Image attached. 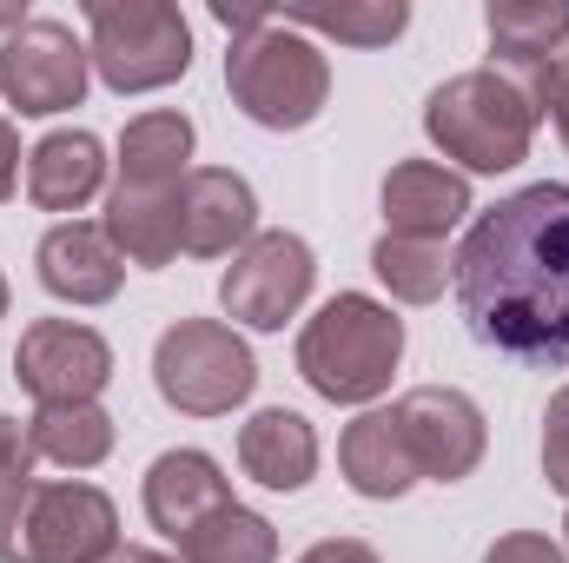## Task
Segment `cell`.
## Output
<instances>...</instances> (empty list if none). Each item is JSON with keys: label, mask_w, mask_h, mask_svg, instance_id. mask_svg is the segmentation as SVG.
Instances as JSON below:
<instances>
[{"label": "cell", "mask_w": 569, "mask_h": 563, "mask_svg": "<svg viewBox=\"0 0 569 563\" xmlns=\"http://www.w3.org/2000/svg\"><path fill=\"white\" fill-rule=\"evenodd\" d=\"M477 345L517 365H569V186L543 179L497 199L450 259Z\"/></svg>", "instance_id": "cell-1"}, {"label": "cell", "mask_w": 569, "mask_h": 563, "mask_svg": "<svg viewBox=\"0 0 569 563\" xmlns=\"http://www.w3.org/2000/svg\"><path fill=\"white\" fill-rule=\"evenodd\" d=\"M405 358V318L371 292H338L298 332V372L331 405H371Z\"/></svg>", "instance_id": "cell-2"}, {"label": "cell", "mask_w": 569, "mask_h": 563, "mask_svg": "<svg viewBox=\"0 0 569 563\" xmlns=\"http://www.w3.org/2000/svg\"><path fill=\"white\" fill-rule=\"evenodd\" d=\"M425 134L463 172H510L537 140V93L497 67H470L425 100Z\"/></svg>", "instance_id": "cell-3"}, {"label": "cell", "mask_w": 569, "mask_h": 563, "mask_svg": "<svg viewBox=\"0 0 569 563\" xmlns=\"http://www.w3.org/2000/svg\"><path fill=\"white\" fill-rule=\"evenodd\" d=\"M226 93L232 107L266 127V134H298L325 113L331 100V60L298 33L284 27L279 13L252 33H232V53H226Z\"/></svg>", "instance_id": "cell-4"}, {"label": "cell", "mask_w": 569, "mask_h": 563, "mask_svg": "<svg viewBox=\"0 0 569 563\" xmlns=\"http://www.w3.org/2000/svg\"><path fill=\"white\" fill-rule=\"evenodd\" d=\"M120 551V511L93 484L20 477L0 491V563H100Z\"/></svg>", "instance_id": "cell-5"}, {"label": "cell", "mask_w": 569, "mask_h": 563, "mask_svg": "<svg viewBox=\"0 0 569 563\" xmlns=\"http://www.w3.org/2000/svg\"><path fill=\"white\" fill-rule=\"evenodd\" d=\"M87 33L113 93H159L192 67V27L172 0H87Z\"/></svg>", "instance_id": "cell-6"}, {"label": "cell", "mask_w": 569, "mask_h": 563, "mask_svg": "<svg viewBox=\"0 0 569 563\" xmlns=\"http://www.w3.org/2000/svg\"><path fill=\"white\" fill-rule=\"evenodd\" d=\"M152 385L186 418H226L232 405L252 398L259 365H252V352H246V338L232 325H219V318H179L152 345Z\"/></svg>", "instance_id": "cell-7"}, {"label": "cell", "mask_w": 569, "mask_h": 563, "mask_svg": "<svg viewBox=\"0 0 569 563\" xmlns=\"http://www.w3.org/2000/svg\"><path fill=\"white\" fill-rule=\"evenodd\" d=\"M87 67H93V47H80L67 20H27L20 33L0 40V93L27 120L80 107L87 100Z\"/></svg>", "instance_id": "cell-8"}, {"label": "cell", "mask_w": 569, "mask_h": 563, "mask_svg": "<svg viewBox=\"0 0 569 563\" xmlns=\"http://www.w3.org/2000/svg\"><path fill=\"white\" fill-rule=\"evenodd\" d=\"M311 279H318V259L298 233H259L246 253H232V266L219 279V305L252 332H279L311 298Z\"/></svg>", "instance_id": "cell-9"}, {"label": "cell", "mask_w": 569, "mask_h": 563, "mask_svg": "<svg viewBox=\"0 0 569 563\" xmlns=\"http://www.w3.org/2000/svg\"><path fill=\"white\" fill-rule=\"evenodd\" d=\"M13 378L40 405H80L113 378V345L73 318H33L13 352Z\"/></svg>", "instance_id": "cell-10"}, {"label": "cell", "mask_w": 569, "mask_h": 563, "mask_svg": "<svg viewBox=\"0 0 569 563\" xmlns=\"http://www.w3.org/2000/svg\"><path fill=\"white\" fill-rule=\"evenodd\" d=\"M391 412H398V431H405V444H411L418 477L457 484V477H470V471L483 464L490 431H483V412H477L463 392H450V385H418V392H405Z\"/></svg>", "instance_id": "cell-11"}, {"label": "cell", "mask_w": 569, "mask_h": 563, "mask_svg": "<svg viewBox=\"0 0 569 563\" xmlns=\"http://www.w3.org/2000/svg\"><path fill=\"white\" fill-rule=\"evenodd\" d=\"M259 239V199L232 166H192L179 179V253L226 259Z\"/></svg>", "instance_id": "cell-12"}, {"label": "cell", "mask_w": 569, "mask_h": 563, "mask_svg": "<svg viewBox=\"0 0 569 563\" xmlns=\"http://www.w3.org/2000/svg\"><path fill=\"white\" fill-rule=\"evenodd\" d=\"M385 233L391 239H430L443 246V233L470 213V179L437 166V159H398L385 172Z\"/></svg>", "instance_id": "cell-13"}, {"label": "cell", "mask_w": 569, "mask_h": 563, "mask_svg": "<svg viewBox=\"0 0 569 563\" xmlns=\"http://www.w3.org/2000/svg\"><path fill=\"white\" fill-rule=\"evenodd\" d=\"M33 266H40V285H47L53 298H67V305H107V298L120 292V279H127V259H120L113 239H107L100 226H87V219H60V226L40 239Z\"/></svg>", "instance_id": "cell-14"}, {"label": "cell", "mask_w": 569, "mask_h": 563, "mask_svg": "<svg viewBox=\"0 0 569 563\" xmlns=\"http://www.w3.org/2000/svg\"><path fill=\"white\" fill-rule=\"evenodd\" d=\"M226 504H232V484H226V471L206 451H159L152 457V471H146V517L172 544L192 524H206L212 511H226Z\"/></svg>", "instance_id": "cell-15"}, {"label": "cell", "mask_w": 569, "mask_h": 563, "mask_svg": "<svg viewBox=\"0 0 569 563\" xmlns=\"http://www.w3.org/2000/svg\"><path fill=\"white\" fill-rule=\"evenodd\" d=\"M107 186V146L80 127H60L27 152V199L40 213H80Z\"/></svg>", "instance_id": "cell-16"}, {"label": "cell", "mask_w": 569, "mask_h": 563, "mask_svg": "<svg viewBox=\"0 0 569 563\" xmlns=\"http://www.w3.org/2000/svg\"><path fill=\"white\" fill-rule=\"evenodd\" d=\"M239 464L266 491H305L311 471H318V431H311L305 412L272 405V412H259V418L239 431Z\"/></svg>", "instance_id": "cell-17"}, {"label": "cell", "mask_w": 569, "mask_h": 563, "mask_svg": "<svg viewBox=\"0 0 569 563\" xmlns=\"http://www.w3.org/2000/svg\"><path fill=\"white\" fill-rule=\"evenodd\" d=\"M338 464H345V484L358 497H405L418 484V464H411V444L398 431V412H365V418L345 424Z\"/></svg>", "instance_id": "cell-18"}, {"label": "cell", "mask_w": 569, "mask_h": 563, "mask_svg": "<svg viewBox=\"0 0 569 563\" xmlns=\"http://www.w3.org/2000/svg\"><path fill=\"white\" fill-rule=\"evenodd\" d=\"M100 233L113 239V253H120L127 266H146V273L172 266V259H179V192H133V186H113Z\"/></svg>", "instance_id": "cell-19"}, {"label": "cell", "mask_w": 569, "mask_h": 563, "mask_svg": "<svg viewBox=\"0 0 569 563\" xmlns=\"http://www.w3.org/2000/svg\"><path fill=\"white\" fill-rule=\"evenodd\" d=\"M483 27H490V53L503 67L543 73L569 47V0H490Z\"/></svg>", "instance_id": "cell-20"}, {"label": "cell", "mask_w": 569, "mask_h": 563, "mask_svg": "<svg viewBox=\"0 0 569 563\" xmlns=\"http://www.w3.org/2000/svg\"><path fill=\"white\" fill-rule=\"evenodd\" d=\"M192 159V120L186 113H140L120 134V186L133 192H179Z\"/></svg>", "instance_id": "cell-21"}, {"label": "cell", "mask_w": 569, "mask_h": 563, "mask_svg": "<svg viewBox=\"0 0 569 563\" xmlns=\"http://www.w3.org/2000/svg\"><path fill=\"white\" fill-rule=\"evenodd\" d=\"M27 437H33V457L47 464H67V471H93L113 457V418L80 398V405H40L27 418Z\"/></svg>", "instance_id": "cell-22"}, {"label": "cell", "mask_w": 569, "mask_h": 563, "mask_svg": "<svg viewBox=\"0 0 569 563\" xmlns=\"http://www.w3.org/2000/svg\"><path fill=\"white\" fill-rule=\"evenodd\" d=\"M179 563H279V531L259 511L226 504L179 537Z\"/></svg>", "instance_id": "cell-23"}, {"label": "cell", "mask_w": 569, "mask_h": 563, "mask_svg": "<svg viewBox=\"0 0 569 563\" xmlns=\"http://www.w3.org/2000/svg\"><path fill=\"white\" fill-rule=\"evenodd\" d=\"M279 20L298 33H331L345 47H391L411 27V7L405 0H338V7H284Z\"/></svg>", "instance_id": "cell-24"}, {"label": "cell", "mask_w": 569, "mask_h": 563, "mask_svg": "<svg viewBox=\"0 0 569 563\" xmlns=\"http://www.w3.org/2000/svg\"><path fill=\"white\" fill-rule=\"evenodd\" d=\"M371 273L391 285V298H405V305H430V298H443V285H450V259H443V246H430V239H378L371 246Z\"/></svg>", "instance_id": "cell-25"}, {"label": "cell", "mask_w": 569, "mask_h": 563, "mask_svg": "<svg viewBox=\"0 0 569 563\" xmlns=\"http://www.w3.org/2000/svg\"><path fill=\"white\" fill-rule=\"evenodd\" d=\"M543 477L569 491V385L550 398V412H543Z\"/></svg>", "instance_id": "cell-26"}, {"label": "cell", "mask_w": 569, "mask_h": 563, "mask_svg": "<svg viewBox=\"0 0 569 563\" xmlns=\"http://www.w3.org/2000/svg\"><path fill=\"white\" fill-rule=\"evenodd\" d=\"M530 93H537V113H550V120H557V134H563V146H569V47L543 67V73H537V87H530Z\"/></svg>", "instance_id": "cell-27"}, {"label": "cell", "mask_w": 569, "mask_h": 563, "mask_svg": "<svg viewBox=\"0 0 569 563\" xmlns=\"http://www.w3.org/2000/svg\"><path fill=\"white\" fill-rule=\"evenodd\" d=\"M483 563H569L550 537H537V531H510V537H497L490 551H483Z\"/></svg>", "instance_id": "cell-28"}, {"label": "cell", "mask_w": 569, "mask_h": 563, "mask_svg": "<svg viewBox=\"0 0 569 563\" xmlns=\"http://www.w3.org/2000/svg\"><path fill=\"white\" fill-rule=\"evenodd\" d=\"M20 477H33V437L20 418H0V491Z\"/></svg>", "instance_id": "cell-29"}, {"label": "cell", "mask_w": 569, "mask_h": 563, "mask_svg": "<svg viewBox=\"0 0 569 563\" xmlns=\"http://www.w3.org/2000/svg\"><path fill=\"white\" fill-rule=\"evenodd\" d=\"M298 563H385V557L371 544H358V537H318Z\"/></svg>", "instance_id": "cell-30"}, {"label": "cell", "mask_w": 569, "mask_h": 563, "mask_svg": "<svg viewBox=\"0 0 569 563\" xmlns=\"http://www.w3.org/2000/svg\"><path fill=\"white\" fill-rule=\"evenodd\" d=\"M13 186H20V134H13V120L0 113V206L13 199Z\"/></svg>", "instance_id": "cell-31"}, {"label": "cell", "mask_w": 569, "mask_h": 563, "mask_svg": "<svg viewBox=\"0 0 569 563\" xmlns=\"http://www.w3.org/2000/svg\"><path fill=\"white\" fill-rule=\"evenodd\" d=\"M212 20H219L226 33H252V27L272 20V7H232V0H212Z\"/></svg>", "instance_id": "cell-32"}, {"label": "cell", "mask_w": 569, "mask_h": 563, "mask_svg": "<svg viewBox=\"0 0 569 563\" xmlns=\"http://www.w3.org/2000/svg\"><path fill=\"white\" fill-rule=\"evenodd\" d=\"M20 27H27V7H20V0H7V7H0V33H20Z\"/></svg>", "instance_id": "cell-33"}, {"label": "cell", "mask_w": 569, "mask_h": 563, "mask_svg": "<svg viewBox=\"0 0 569 563\" xmlns=\"http://www.w3.org/2000/svg\"><path fill=\"white\" fill-rule=\"evenodd\" d=\"M133 563H179V557H159V551H140V544H133Z\"/></svg>", "instance_id": "cell-34"}, {"label": "cell", "mask_w": 569, "mask_h": 563, "mask_svg": "<svg viewBox=\"0 0 569 563\" xmlns=\"http://www.w3.org/2000/svg\"><path fill=\"white\" fill-rule=\"evenodd\" d=\"M100 563H133V544H120V551H113V557H100Z\"/></svg>", "instance_id": "cell-35"}, {"label": "cell", "mask_w": 569, "mask_h": 563, "mask_svg": "<svg viewBox=\"0 0 569 563\" xmlns=\"http://www.w3.org/2000/svg\"><path fill=\"white\" fill-rule=\"evenodd\" d=\"M0 318H7V279H0Z\"/></svg>", "instance_id": "cell-36"}, {"label": "cell", "mask_w": 569, "mask_h": 563, "mask_svg": "<svg viewBox=\"0 0 569 563\" xmlns=\"http://www.w3.org/2000/svg\"><path fill=\"white\" fill-rule=\"evenodd\" d=\"M563 531H569V517H563Z\"/></svg>", "instance_id": "cell-37"}]
</instances>
